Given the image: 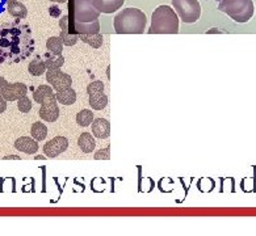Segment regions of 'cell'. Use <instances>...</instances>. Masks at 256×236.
<instances>
[{"mask_svg":"<svg viewBox=\"0 0 256 236\" xmlns=\"http://www.w3.org/2000/svg\"><path fill=\"white\" fill-rule=\"evenodd\" d=\"M93 120H95L93 118V113L88 110V109H84V110L78 113V116H76V122H78L79 126H83V128L92 125Z\"/></svg>","mask_w":256,"mask_h":236,"instance_id":"cell-26","label":"cell"},{"mask_svg":"<svg viewBox=\"0 0 256 236\" xmlns=\"http://www.w3.org/2000/svg\"><path fill=\"white\" fill-rule=\"evenodd\" d=\"M78 144H79L82 151L85 152V154H89L96 147L95 136H93V134H89V132H83V134H80L79 139H78Z\"/></svg>","mask_w":256,"mask_h":236,"instance_id":"cell-17","label":"cell"},{"mask_svg":"<svg viewBox=\"0 0 256 236\" xmlns=\"http://www.w3.org/2000/svg\"><path fill=\"white\" fill-rule=\"evenodd\" d=\"M91 129H92L93 136L99 138V139H105V138H108L111 135V124L105 118H96V120H93Z\"/></svg>","mask_w":256,"mask_h":236,"instance_id":"cell-14","label":"cell"},{"mask_svg":"<svg viewBox=\"0 0 256 236\" xmlns=\"http://www.w3.org/2000/svg\"><path fill=\"white\" fill-rule=\"evenodd\" d=\"M218 9L240 24L251 20L255 13V5L252 0H221Z\"/></svg>","mask_w":256,"mask_h":236,"instance_id":"cell-4","label":"cell"},{"mask_svg":"<svg viewBox=\"0 0 256 236\" xmlns=\"http://www.w3.org/2000/svg\"><path fill=\"white\" fill-rule=\"evenodd\" d=\"M57 101L63 105H72L76 101V92L71 87L59 91V92H57Z\"/></svg>","mask_w":256,"mask_h":236,"instance_id":"cell-21","label":"cell"},{"mask_svg":"<svg viewBox=\"0 0 256 236\" xmlns=\"http://www.w3.org/2000/svg\"><path fill=\"white\" fill-rule=\"evenodd\" d=\"M46 80L56 92L63 91L71 87L72 78L68 74H64L60 70H53V71H46Z\"/></svg>","mask_w":256,"mask_h":236,"instance_id":"cell-7","label":"cell"},{"mask_svg":"<svg viewBox=\"0 0 256 236\" xmlns=\"http://www.w3.org/2000/svg\"><path fill=\"white\" fill-rule=\"evenodd\" d=\"M46 49H48L49 52L59 55V54H62V50H63V42H62L59 37H50L46 41Z\"/></svg>","mask_w":256,"mask_h":236,"instance_id":"cell-25","label":"cell"},{"mask_svg":"<svg viewBox=\"0 0 256 236\" xmlns=\"http://www.w3.org/2000/svg\"><path fill=\"white\" fill-rule=\"evenodd\" d=\"M103 38L100 33H95V34H79V40L83 41L84 44L89 45L91 48L99 49L103 45Z\"/></svg>","mask_w":256,"mask_h":236,"instance_id":"cell-23","label":"cell"},{"mask_svg":"<svg viewBox=\"0 0 256 236\" xmlns=\"http://www.w3.org/2000/svg\"><path fill=\"white\" fill-rule=\"evenodd\" d=\"M93 159L95 160H109L111 159V147L103 148V150H99V151L95 152Z\"/></svg>","mask_w":256,"mask_h":236,"instance_id":"cell-29","label":"cell"},{"mask_svg":"<svg viewBox=\"0 0 256 236\" xmlns=\"http://www.w3.org/2000/svg\"><path fill=\"white\" fill-rule=\"evenodd\" d=\"M7 84H8V81L5 80L4 78H0V96H1V92H3V89Z\"/></svg>","mask_w":256,"mask_h":236,"instance_id":"cell-32","label":"cell"},{"mask_svg":"<svg viewBox=\"0 0 256 236\" xmlns=\"http://www.w3.org/2000/svg\"><path fill=\"white\" fill-rule=\"evenodd\" d=\"M49 15L52 17H59L62 15V11H60L59 7H57V5H52L50 8H49Z\"/></svg>","mask_w":256,"mask_h":236,"instance_id":"cell-30","label":"cell"},{"mask_svg":"<svg viewBox=\"0 0 256 236\" xmlns=\"http://www.w3.org/2000/svg\"><path fill=\"white\" fill-rule=\"evenodd\" d=\"M68 147V140L64 136H56L44 146V154L48 157H57L63 154Z\"/></svg>","mask_w":256,"mask_h":236,"instance_id":"cell-8","label":"cell"},{"mask_svg":"<svg viewBox=\"0 0 256 236\" xmlns=\"http://www.w3.org/2000/svg\"><path fill=\"white\" fill-rule=\"evenodd\" d=\"M52 85H40L34 89L33 92V99L38 104H45L50 101H57V93H54Z\"/></svg>","mask_w":256,"mask_h":236,"instance_id":"cell-11","label":"cell"},{"mask_svg":"<svg viewBox=\"0 0 256 236\" xmlns=\"http://www.w3.org/2000/svg\"><path fill=\"white\" fill-rule=\"evenodd\" d=\"M11 1H17V0H7V3H11Z\"/></svg>","mask_w":256,"mask_h":236,"instance_id":"cell-35","label":"cell"},{"mask_svg":"<svg viewBox=\"0 0 256 236\" xmlns=\"http://www.w3.org/2000/svg\"><path fill=\"white\" fill-rule=\"evenodd\" d=\"M30 134L37 142H40V140H44L48 135V128L42 122H34L32 125V129H30Z\"/></svg>","mask_w":256,"mask_h":236,"instance_id":"cell-24","label":"cell"},{"mask_svg":"<svg viewBox=\"0 0 256 236\" xmlns=\"http://www.w3.org/2000/svg\"><path fill=\"white\" fill-rule=\"evenodd\" d=\"M64 58L62 54L59 55H56V54H52L49 52L45 55V64H46V68L48 71H53V70H60V67L63 66Z\"/></svg>","mask_w":256,"mask_h":236,"instance_id":"cell-19","label":"cell"},{"mask_svg":"<svg viewBox=\"0 0 256 236\" xmlns=\"http://www.w3.org/2000/svg\"><path fill=\"white\" fill-rule=\"evenodd\" d=\"M8 159H15V160H20V156H15V155L4 156V160H8Z\"/></svg>","mask_w":256,"mask_h":236,"instance_id":"cell-33","label":"cell"},{"mask_svg":"<svg viewBox=\"0 0 256 236\" xmlns=\"http://www.w3.org/2000/svg\"><path fill=\"white\" fill-rule=\"evenodd\" d=\"M179 16L170 5H159L152 12L151 24L148 34H177L179 33Z\"/></svg>","mask_w":256,"mask_h":236,"instance_id":"cell-3","label":"cell"},{"mask_svg":"<svg viewBox=\"0 0 256 236\" xmlns=\"http://www.w3.org/2000/svg\"><path fill=\"white\" fill-rule=\"evenodd\" d=\"M125 0H93V5L100 13H114L124 5Z\"/></svg>","mask_w":256,"mask_h":236,"instance_id":"cell-13","label":"cell"},{"mask_svg":"<svg viewBox=\"0 0 256 236\" xmlns=\"http://www.w3.org/2000/svg\"><path fill=\"white\" fill-rule=\"evenodd\" d=\"M33 41L28 26L20 24L0 25V62L5 58H23L32 50Z\"/></svg>","mask_w":256,"mask_h":236,"instance_id":"cell-1","label":"cell"},{"mask_svg":"<svg viewBox=\"0 0 256 236\" xmlns=\"http://www.w3.org/2000/svg\"><path fill=\"white\" fill-rule=\"evenodd\" d=\"M40 117L46 122H56L59 117V108H58L57 101L41 104Z\"/></svg>","mask_w":256,"mask_h":236,"instance_id":"cell-12","label":"cell"},{"mask_svg":"<svg viewBox=\"0 0 256 236\" xmlns=\"http://www.w3.org/2000/svg\"><path fill=\"white\" fill-rule=\"evenodd\" d=\"M7 9L11 16L17 17V19H25L28 15V9L23 3H20L19 0L17 1H11L7 3Z\"/></svg>","mask_w":256,"mask_h":236,"instance_id":"cell-18","label":"cell"},{"mask_svg":"<svg viewBox=\"0 0 256 236\" xmlns=\"http://www.w3.org/2000/svg\"><path fill=\"white\" fill-rule=\"evenodd\" d=\"M17 108L21 113H29L32 110V101L28 97H21L20 100H17Z\"/></svg>","mask_w":256,"mask_h":236,"instance_id":"cell-27","label":"cell"},{"mask_svg":"<svg viewBox=\"0 0 256 236\" xmlns=\"http://www.w3.org/2000/svg\"><path fill=\"white\" fill-rule=\"evenodd\" d=\"M27 92H28V87L24 83H8L3 89L1 96L7 101H17L20 100L21 97L27 96Z\"/></svg>","mask_w":256,"mask_h":236,"instance_id":"cell-9","label":"cell"},{"mask_svg":"<svg viewBox=\"0 0 256 236\" xmlns=\"http://www.w3.org/2000/svg\"><path fill=\"white\" fill-rule=\"evenodd\" d=\"M53 3H67L68 0H50Z\"/></svg>","mask_w":256,"mask_h":236,"instance_id":"cell-34","label":"cell"},{"mask_svg":"<svg viewBox=\"0 0 256 236\" xmlns=\"http://www.w3.org/2000/svg\"><path fill=\"white\" fill-rule=\"evenodd\" d=\"M100 12L93 5V0H75V21L91 23L99 20Z\"/></svg>","mask_w":256,"mask_h":236,"instance_id":"cell-6","label":"cell"},{"mask_svg":"<svg viewBox=\"0 0 256 236\" xmlns=\"http://www.w3.org/2000/svg\"><path fill=\"white\" fill-rule=\"evenodd\" d=\"M89 105L95 110H103L108 105V96L104 92L89 95Z\"/></svg>","mask_w":256,"mask_h":236,"instance_id":"cell-20","label":"cell"},{"mask_svg":"<svg viewBox=\"0 0 256 236\" xmlns=\"http://www.w3.org/2000/svg\"><path fill=\"white\" fill-rule=\"evenodd\" d=\"M104 88L105 85L103 81H92V83H89L88 87H87V93H88V95H95V93L104 92Z\"/></svg>","mask_w":256,"mask_h":236,"instance_id":"cell-28","label":"cell"},{"mask_svg":"<svg viewBox=\"0 0 256 236\" xmlns=\"http://www.w3.org/2000/svg\"><path fill=\"white\" fill-rule=\"evenodd\" d=\"M60 26V34L59 38L62 40L64 46H74L79 40V36L76 33L70 34V29H68V15H64L59 20Z\"/></svg>","mask_w":256,"mask_h":236,"instance_id":"cell-10","label":"cell"},{"mask_svg":"<svg viewBox=\"0 0 256 236\" xmlns=\"http://www.w3.org/2000/svg\"><path fill=\"white\" fill-rule=\"evenodd\" d=\"M5 109H7V100L3 96H0V114L4 113Z\"/></svg>","mask_w":256,"mask_h":236,"instance_id":"cell-31","label":"cell"},{"mask_svg":"<svg viewBox=\"0 0 256 236\" xmlns=\"http://www.w3.org/2000/svg\"><path fill=\"white\" fill-rule=\"evenodd\" d=\"M172 7L183 23L193 24L200 20L201 5L197 0H172Z\"/></svg>","mask_w":256,"mask_h":236,"instance_id":"cell-5","label":"cell"},{"mask_svg":"<svg viewBox=\"0 0 256 236\" xmlns=\"http://www.w3.org/2000/svg\"><path fill=\"white\" fill-rule=\"evenodd\" d=\"M15 148L21 152L33 155V154H36L37 150H38V143H37V140L34 139L33 136L32 138H29V136H21V138L15 140Z\"/></svg>","mask_w":256,"mask_h":236,"instance_id":"cell-15","label":"cell"},{"mask_svg":"<svg viewBox=\"0 0 256 236\" xmlns=\"http://www.w3.org/2000/svg\"><path fill=\"white\" fill-rule=\"evenodd\" d=\"M28 71L30 75L33 76H41L44 75L45 72L48 71L46 68V64H45V60H42L40 56H37L36 59H33L28 66Z\"/></svg>","mask_w":256,"mask_h":236,"instance_id":"cell-22","label":"cell"},{"mask_svg":"<svg viewBox=\"0 0 256 236\" xmlns=\"http://www.w3.org/2000/svg\"><path fill=\"white\" fill-rule=\"evenodd\" d=\"M74 33L79 34H95V33H100V23L99 20L91 21V23H78L75 21V29Z\"/></svg>","mask_w":256,"mask_h":236,"instance_id":"cell-16","label":"cell"},{"mask_svg":"<svg viewBox=\"0 0 256 236\" xmlns=\"http://www.w3.org/2000/svg\"><path fill=\"white\" fill-rule=\"evenodd\" d=\"M147 17L140 8H124L113 19V28L118 34H142L146 30Z\"/></svg>","mask_w":256,"mask_h":236,"instance_id":"cell-2","label":"cell"}]
</instances>
